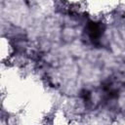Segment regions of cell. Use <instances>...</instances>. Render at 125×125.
<instances>
[{"label":"cell","mask_w":125,"mask_h":125,"mask_svg":"<svg viewBox=\"0 0 125 125\" xmlns=\"http://www.w3.org/2000/svg\"><path fill=\"white\" fill-rule=\"evenodd\" d=\"M88 34H89V37L94 41L96 40H99L100 37L103 35V28H102V25L100 23H96V22H91L89 25H88Z\"/></svg>","instance_id":"obj_1"}]
</instances>
